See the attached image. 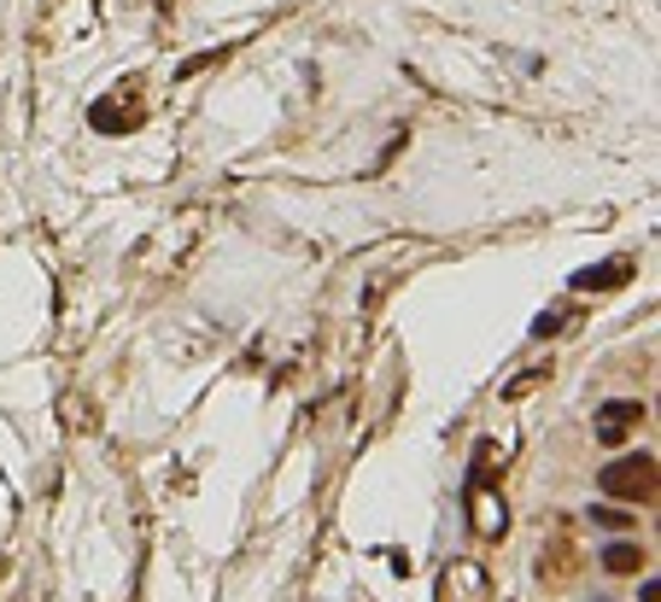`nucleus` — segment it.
I'll use <instances>...</instances> for the list:
<instances>
[{
    "instance_id": "423d86ee",
    "label": "nucleus",
    "mask_w": 661,
    "mask_h": 602,
    "mask_svg": "<svg viewBox=\"0 0 661 602\" xmlns=\"http://www.w3.org/2000/svg\"><path fill=\"white\" fill-rule=\"evenodd\" d=\"M88 123L100 129V135H129V129L141 123V106L136 100H118V94H111V100H94V111H88Z\"/></svg>"
},
{
    "instance_id": "7ed1b4c3",
    "label": "nucleus",
    "mask_w": 661,
    "mask_h": 602,
    "mask_svg": "<svg viewBox=\"0 0 661 602\" xmlns=\"http://www.w3.org/2000/svg\"><path fill=\"white\" fill-rule=\"evenodd\" d=\"M440 602H492V579H486L480 561H445L440 573Z\"/></svg>"
},
{
    "instance_id": "39448f33",
    "label": "nucleus",
    "mask_w": 661,
    "mask_h": 602,
    "mask_svg": "<svg viewBox=\"0 0 661 602\" xmlns=\"http://www.w3.org/2000/svg\"><path fill=\"white\" fill-rule=\"evenodd\" d=\"M632 275H638V263H632V258H609L603 270H574L568 287H574V293H615V287H627Z\"/></svg>"
},
{
    "instance_id": "f257e3e1",
    "label": "nucleus",
    "mask_w": 661,
    "mask_h": 602,
    "mask_svg": "<svg viewBox=\"0 0 661 602\" xmlns=\"http://www.w3.org/2000/svg\"><path fill=\"white\" fill-rule=\"evenodd\" d=\"M492 439H480L475 445V462H468V485H463V510H468V526H475V538H503V526H509V510H503V497L486 485V468H492Z\"/></svg>"
},
{
    "instance_id": "1a4fd4ad",
    "label": "nucleus",
    "mask_w": 661,
    "mask_h": 602,
    "mask_svg": "<svg viewBox=\"0 0 661 602\" xmlns=\"http://www.w3.org/2000/svg\"><path fill=\"white\" fill-rule=\"evenodd\" d=\"M223 59H229V47H205V53H194V59H182V65H176V83L199 77V70H212V65H223Z\"/></svg>"
},
{
    "instance_id": "9b49d317",
    "label": "nucleus",
    "mask_w": 661,
    "mask_h": 602,
    "mask_svg": "<svg viewBox=\"0 0 661 602\" xmlns=\"http://www.w3.org/2000/svg\"><path fill=\"white\" fill-rule=\"evenodd\" d=\"M551 333H562V316H539V322H533V340H551Z\"/></svg>"
},
{
    "instance_id": "f03ea898",
    "label": "nucleus",
    "mask_w": 661,
    "mask_h": 602,
    "mask_svg": "<svg viewBox=\"0 0 661 602\" xmlns=\"http://www.w3.org/2000/svg\"><path fill=\"white\" fill-rule=\"evenodd\" d=\"M597 492H603V497H620V503L655 497V450H627V457L603 462Z\"/></svg>"
},
{
    "instance_id": "9d476101",
    "label": "nucleus",
    "mask_w": 661,
    "mask_h": 602,
    "mask_svg": "<svg viewBox=\"0 0 661 602\" xmlns=\"http://www.w3.org/2000/svg\"><path fill=\"white\" fill-rule=\"evenodd\" d=\"M592 526H609V533H627V526H632V515H627V510H603V503H597V510H592Z\"/></svg>"
},
{
    "instance_id": "f8f14e48",
    "label": "nucleus",
    "mask_w": 661,
    "mask_h": 602,
    "mask_svg": "<svg viewBox=\"0 0 661 602\" xmlns=\"http://www.w3.org/2000/svg\"><path fill=\"white\" fill-rule=\"evenodd\" d=\"M655 591H661V585H655V579H650V585H644V591H638V602H655Z\"/></svg>"
},
{
    "instance_id": "6e6552de",
    "label": "nucleus",
    "mask_w": 661,
    "mask_h": 602,
    "mask_svg": "<svg viewBox=\"0 0 661 602\" xmlns=\"http://www.w3.org/2000/svg\"><path fill=\"white\" fill-rule=\"evenodd\" d=\"M551 381V363H539V369H527V374H516V381H503V404H516V398H527L533 386H544Z\"/></svg>"
},
{
    "instance_id": "20e7f679",
    "label": "nucleus",
    "mask_w": 661,
    "mask_h": 602,
    "mask_svg": "<svg viewBox=\"0 0 661 602\" xmlns=\"http://www.w3.org/2000/svg\"><path fill=\"white\" fill-rule=\"evenodd\" d=\"M638 422H644V404H638V398H609L597 409V445H609V450L627 445L638 433Z\"/></svg>"
},
{
    "instance_id": "0eeeda50",
    "label": "nucleus",
    "mask_w": 661,
    "mask_h": 602,
    "mask_svg": "<svg viewBox=\"0 0 661 602\" xmlns=\"http://www.w3.org/2000/svg\"><path fill=\"white\" fill-rule=\"evenodd\" d=\"M644 568V544L620 538V544H603V573H638Z\"/></svg>"
}]
</instances>
